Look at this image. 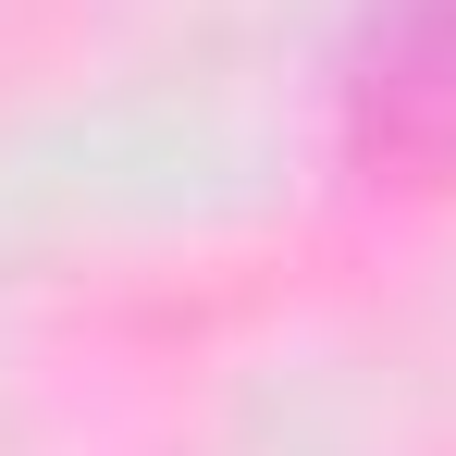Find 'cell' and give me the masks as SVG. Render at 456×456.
Wrapping results in <instances>:
<instances>
[{"label": "cell", "mask_w": 456, "mask_h": 456, "mask_svg": "<svg viewBox=\"0 0 456 456\" xmlns=\"http://www.w3.org/2000/svg\"><path fill=\"white\" fill-rule=\"evenodd\" d=\"M358 160L395 173H456V0H395L346 75Z\"/></svg>", "instance_id": "1"}]
</instances>
